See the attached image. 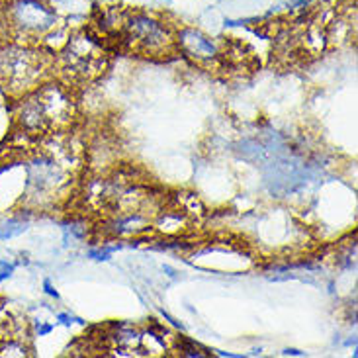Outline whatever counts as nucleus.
Here are the masks:
<instances>
[{"mask_svg":"<svg viewBox=\"0 0 358 358\" xmlns=\"http://www.w3.org/2000/svg\"><path fill=\"white\" fill-rule=\"evenodd\" d=\"M90 259H96V261H108L110 255H112V249H106V251H90Z\"/></svg>","mask_w":358,"mask_h":358,"instance_id":"9","label":"nucleus"},{"mask_svg":"<svg viewBox=\"0 0 358 358\" xmlns=\"http://www.w3.org/2000/svg\"><path fill=\"white\" fill-rule=\"evenodd\" d=\"M67 69L75 75L88 77L92 73H98V67L102 63V51L96 49L94 41L88 38H77L73 45L69 43L67 53H65Z\"/></svg>","mask_w":358,"mask_h":358,"instance_id":"5","label":"nucleus"},{"mask_svg":"<svg viewBox=\"0 0 358 358\" xmlns=\"http://www.w3.org/2000/svg\"><path fill=\"white\" fill-rule=\"evenodd\" d=\"M120 29L124 31L127 43L143 53H157L171 45V34L165 24L147 14L124 16Z\"/></svg>","mask_w":358,"mask_h":358,"instance_id":"4","label":"nucleus"},{"mask_svg":"<svg viewBox=\"0 0 358 358\" xmlns=\"http://www.w3.org/2000/svg\"><path fill=\"white\" fill-rule=\"evenodd\" d=\"M178 43L186 55H190L196 61H213L220 55V45L215 43V39L208 38L200 29L186 28L178 34Z\"/></svg>","mask_w":358,"mask_h":358,"instance_id":"6","label":"nucleus"},{"mask_svg":"<svg viewBox=\"0 0 358 358\" xmlns=\"http://www.w3.org/2000/svg\"><path fill=\"white\" fill-rule=\"evenodd\" d=\"M36 329H38L39 337H43V335H49V333L53 331V327H51V325H41V323H38Z\"/></svg>","mask_w":358,"mask_h":358,"instance_id":"12","label":"nucleus"},{"mask_svg":"<svg viewBox=\"0 0 358 358\" xmlns=\"http://www.w3.org/2000/svg\"><path fill=\"white\" fill-rule=\"evenodd\" d=\"M71 116V98L59 87L41 88L28 96L18 112L20 126L28 134H39Z\"/></svg>","mask_w":358,"mask_h":358,"instance_id":"1","label":"nucleus"},{"mask_svg":"<svg viewBox=\"0 0 358 358\" xmlns=\"http://www.w3.org/2000/svg\"><path fill=\"white\" fill-rule=\"evenodd\" d=\"M163 271L169 272V276H175V271H173V268H169V266H163Z\"/></svg>","mask_w":358,"mask_h":358,"instance_id":"14","label":"nucleus"},{"mask_svg":"<svg viewBox=\"0 0 358 358\" xmlns=\"http://www.w3.org/2000/svg\"><path fill=\"white\" fill-rule=\"evenodd\" d=\"M284 355H286V357H303V352L298 349H286L284 350Z\"/></svg>","mask_w":358,"mask_h":358,"instance_id":"13","label":"nucleus"},{"mask_svg":"<svg viewBox=\"0 0 358 358\" xmlns=\"http://www.w3.org/2000/svg\"><path fill=\"white\" fill-rule=\"evenodd\" d=\"M114 341L117 343V347H122V349H134L139 345V333L134 329H127V327H120L116 335H114Z\"/></svg>","mask_w":358,"mask_h":358,"instance_id":"7","label":"nucleus"},{"mask_svg":"<svg viewBox=\"0 0 358 358\" xmlns=\"http://www.w3.org/2000/svg\"><path fill=\"white\" fill-rule=\"evenodd\" d=\"M43 288H45V292H48L49 296H53V298H55V300H57V298H59V292L55 290V288H53V286H51V282H49V280L43 282Z\"/></svg>","mask_w":358,"mask_h":358,"instance_id":"11","label":"nucleus"},{"mask_svg":"<svg viewBox=\"0 0 358 358\" xmlns=\"http://www.w3.org/2000/svg\"><path fill=\"white\" fill-rule=\"evenodd\" d=\"M14 268H16V264H12V262L8 261H0V282L10 278V276H12V272H14Z\"/></svg>","mask_w":358,"mask_h":358,"instance_id":"8","label":"nucleus"},{"mask_svg":"<svg viewBox=\"0 0 358 358\" xmlns=\"http://www.w3.org/2000/svg\"><path fill=\"white\" fill-rule=\"evenodd\" d=\"M43 57L22 48H6L0 51V85L8 90H24L41 75Z\"/></svg>","mask_w":358,"mask_h":358,"instance_id":"3","label":"nucleus"},{"mask_svg":"<svg viewBox=\"0 0 358 358\" xmlns=\"http://www.w3.org/2000/svg\"><path fill=\"white\" fill-rule=\"evenodd\" d=\"M6 26L16 38L39 39L57 26V14L43 0H12L6 8Z\"/></svg>","mask_w":358,"mask_h":358,"instance_id":"2","label":"nucleus"},{"mask_svg":"<svg viewBox=\"0 0 358 358\" xmlns=\"http://www.w3.org/2000/svg\"><path fill=\"white\" fill-rule=\"evenodd\" d=\"M57 321H61L63 325H71V323H85L83 320H78V317H73V315H69V313H59L57 315Z\"/></svg>","mask_w":358,"mask_h":358,"instance_id":"10","label":"nucleus"}]
</instances>
